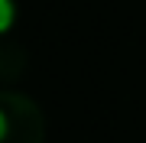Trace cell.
Wrapping results in <instances>:
<instances>
[{"mask_svg":"<svg viewBox=\"0 0 146 143\" xmlns=\"http://www.w3.org/2000/svg\"><path fill=\"white\" fill-rule=\"evenodd\" d=\"M46 117L26 94L0 91V143H42Z\"/></svg>","mask_w":146,"mask_h":143,"instance_id":"obj_1","label":"cell"},{"mask_svg":"<svg viewBox=\"0 0 146 143\" xmlns=\"http://www.w3.org/2000/svg\"><path fill=\"white\" fill-rule=\"evenodd\" d=\"M13 23H16V0H0V36H7Z\"/></svg>","mask_w":146,"mask_h":143,"instance_id":"obj_2","label":"cell"}]
</instances>
